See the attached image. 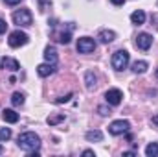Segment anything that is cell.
I'll list each match as a JSON object with an SVG mask.
<instances>
[{"mask_svg":"<svg viewBox=\"0 0 158 157\" xmlns=\"http://www.w3.org/2000/svg\"><path fill=\"white\" fill-rule=\"evenodd\" d=\"M7 43H9L11 48H20V46H24V44L30 43V37H28V34H24V32H20V30H15V32L9 34Z\"/></svg>","mask_w":158,"mask_h":157,"instance_id":"4","label":"cell"},{"mask_svg":"<svg viewBox=\"0 0 158 157\" xmlns=\"http://www.w3.org/2000/svg\"><path fill=\"white\" fill-rule=\"evenodd\" d=\"M151 44H153V35H149V34H140L136 37V48H140V50H149Z\"/></svg>","mask_w":158,"mask_h":157,"instance_id":"8","label":"cell"},{"mask_svg":"<svg viewBox=\"0 0 158 157\" xmlns=\"http://www.w3.org/2000/svg\"><path fill=\"white\" fill-rule=\"evenodd\" d=\"M123 155H127V157H132V155H134V152H123Z\"/></svg>","mask_w":158,"mask_h":157,"instance_id":"30","label":"cell"},{"mask_svg":"<svg viewBox=\"0 0 158 157\" xmlns=\"http://www.w3.org/2000/svg\"><path fill=\"white\" fill-rule=\"evenodd\" d=\"M114 6H121V4H125V0H110Z\"/></svg>","mask_w":158,"mask_h":157,"instance_id":"29","label":"cell"},{"mask_svg":"<svg viewBox=\"0 0 158 157\" xmlns=\"http://www.w3.org/2000/svg\"><path fill=\"white\" fill-rule=\"evenodd\" d=\"M151 124H153L155 128H158V115H155V117L151 118Z\"/></svg>","mask_w":158,"mask_h":157,"instance_id":"27","label":"cell"},{"mask_svg":"<svg viewBox=\"0 0 158 157\" xmlns=\"http://www.w3.org/2000/svg\"><path fill=\"white\" fill-rule=\"evenodd\" d=\"M64 113H59V115H52V117H48V124L50 126H55V124H59V122H63L64 120Z\"/></svg>","mask_w":158,"mask_h":157,"instance_id":"21","label":"cell"},{"mask_svg":"<svg viewBox=\"0 0 158 157\" xmlns=\"http://www.w3.org/2000/svg\"><path fill=\"white\" fill-rule=\"evenodd\" d=\"M13 22H15L17 26H22V28L31 26V24H33V15H31V11H30L28 7L17 9V11L13 13Z\"/></svg>","mask_w":158,"mask_h":157,"instance_id":"2","label":"cell"},{"mask_svg":"<svg viewBox=\"0 0 158 157\" xmlns=\"http://www.w3.org/2000/svg\"><path fill=\"white\" fill-rule=\"evenodd\" d=\"M98 39L101 41L103 44H109V43H112V41L116 39V34L112 30H101L99 35H98Z\"/></svg>","mask_w":158,"mask_h":157,"instance_id":"11","label":"cell"},{"mask_svg":"<svg viewBox=\"0 0 158 157\" xmlns=\"http://www.w3.org/2000/svg\"><path fill=\"white\" fill-rule=\"evenodd\" d=\"M83 155H86V157H92V155H94V152H92V150H85V152H83Z\"/></svg>","mask_w":158,"mask_h":157,"instance_id":"28","label":"cell"},{"mask_svg":"<svg viewBox=\"0 0 158 157\" xmlns=\"http://www.w3.org/2000/svg\"><path fill=\"white\" fill-rule=\"evenodd\" d=\"M0 67L6 69V70H9V72H17V70L20 69V65H19V61H17L15 57H2Z\"/></svg>","mask_w":158,"mask_h":157,"instance_id":"9","label":"cell"},{"mask_svg":"<svg viewBox=\"0 0 158 157\" xmlns=\"http://www.w3.org/2000/svg\"><path fill=\"white\" fill-rule=\"evenodd\" d=\"M2 118L7 124H15V122H19V113H15L13 109H4L2 111Z\"/></svg>","mask_w":158,"mask_h":157,"instance_id":"13","label":"cell"},{"mask_svg":"<svg viewBox=\"0 0 158 157\" xmlns=\"http://www.w3.org/2000/svg\"><path fill=\"white\" fill-rule=\"evenodd\" d=\"M105 100H107L109 105H119L121 100H123V92L119 89H109L105 92Z\"/></svg>","mask_w":158,"mask_h":157,"instance_id":"7","label":"cell"},{"mask_svg":"<svg viewBox=\"0 0 158 157\" xmlns=\"http://www.w3.org/2000/svg\"><path fill=\"white\" fill-rule=\"evenodd\" d=\"M44 59L46 63H57V50L53 46H46L44 50Z\"/></svg>","mask_w":158,"mask_h":157,"instance_id":"15","label":"cell"},{"mask_svg":"<svg viewBox=\"0 0 158 157\" xmlns=\"http://www.w3.org/2000/svg\"><path fill=\"white\" fill-rule=\"evenodd\" d=\"M131 22H132V24H136V26H142V24L145 22V13H143L142 9L132 11V13H131Z\"/></svg>","mask_w":158,"mask_h":157,"instance_id":"12","label":"cell"},{"mask_svg":"<svg viewBox=\"0 0 158 157\" xmlns=\"http://www.w3.org/2000/svg\"><path fill=\"white\" fill-rule=\"evenodd\" d=\"M147 61H134L132 63V72L134 74H143L145 70H147Z\"/></svg>","mask_w":158,"mask_h":157,"instance_id":"17","label":"cell"},{"mask_svg":"<svg viewBox=\"0 0 158 157\" xmlns=\"http://www.w3.org/2000/svg\"><path fill=\"white\" fill-rule=\"evenodd\" d=\"M11 104H13L15 107L24 105V94H22V92H13V96H11Z\"/></svg>","mask_w":158,"mask_h":157,"instance_id":"18","label":"cell"},{"mask_svg":"<svg viewBox=\"0 0 158 157\" xmlns=\"http://www.w3.org/2000/svg\"><path fill=\"white\" fill-rule=\"evenodd\" d=\"M96 81H98V78H96V74H94L92 70H86V72H85V85H86L88 91H92V89L96 87Z\"/></svg>","mask_w":158,"mask_h":157,"instance_id":"16","label":"cell"},{"mask_svg":"<svg viewBox=\"0 0 158 157\" xmlns=\"http://www.w3.org/2000/svg\"><path fill=\"white\" fill-rule=\"evenodd\" d=\"M72 98V94H66V96H63V98H57V104H63V102H68Z\"/></svg>","mask_w":158,"mask_h":157,"instance_id":"25","label":"cell"},{"mask_svg":"<svg viewBox=\"0 0 158 157\" xmlns=\"http://www.w3.org/2000/svg\"><path fill=\"white\" fill-rule=\"evenodd\" d=\"M145 155L147 157H158V142H151L145 148Z\"/></svg>","mask_w":158,"mask_h":157,"instance_id":"19","label":"cell"},{"mask_svg":"<svg viewBox=\"0 0 158 157\" xmlns=\"http://www.w3.org/2000/svg\"><path fill=\"white\" fill-rule=\"evenodd\" d=\"M98 113H99L101 117H107V115H110V109H109L107 105H99V107H98Z\"/></svg>","mask_w":158,"mask_h":157,"instance_id":"23","label":"cell"},{"mask_svg":"<svg viewBox=\"0 0 158 157\" xmlns=\"http://www.w3.org/2000/svg\"><path fill=\"white\" fill-rule=\"evenodd\" d=\"M4 2H6L7 6H17V4H20L22 0H4Z\"/></svg>","mask_w":158,"mask_h":157,"instance_id":"26","label":"cell"},{"mask_svg":"<svg viewBox=\"0 0 158 157\" xmlns=\"http://www.w3.org/2000/svg\"><path fill=\"white\" fill-rule=\"evenodd\" d=\"M129 61H131V57H129V52L127 50H118V52H114L112 54V69L114 70H125L127 69V65H129Z\"/></svg>","mask_w":158,"mask_h":157,"instance_id":"3","label":"cell"},{"mask_svg":"<svg viewBox=\"0 0 158 157\" xmlns=\"http://www.w3.org/2000/svg\"><path fill=\"white\" fill-rule=\"evenodd\" d=\"M96 50V41L92 37H81L77 41V52L79 54H92Z\"/></svg>","mask_w":158,"mask_h":157,"instance_id":"6","label":"cell"},{"mask_svg":"<svg viewBox=\"0 0 158 157\" xmlns=\"http://www.w3.org/2000/svg\"><path fill=\"white\" fill-rule=\"evenodd\" d=\"M55 70H57V69H55V63H42V65H39V67H37V74H39L40 78L52 76Z\"/></svg>","mask_w":158,"mask_h":157,"instance_id":"10","label":"cell"},{"mask_svg":"<svg viewBox=\"0 0 158 157\" xmlns=\"http://www.w3.org/2000/svg\"><path fill=\"white\" fill-rule=\"evenodd\" d=\"M6 30H7V24L4 19H0V34H6Z\"/></svg>","mask_w":158,"mask_h":157,"instance_id":"24","label":"cell"},{"mask_svg":"<svg viewBox=\"0 0 158 157\" xmlns=\"http://www.w3.org/2000/svg\"><path fill=\"white\" fill-rule=\"evenodd\" d=\"M2 154H4V146L0 144V155H2Z\"/></svg>","mask_w":158,"mask_h":157,"instance_id":"31","label":"cell"},{"mask_svg":"<svg viewBox=\"0 0 158 157\" xmlns=\"http://www.w3.org/2000/svg\"><path fill=\"white\" fill-rule=\"evenodd\" d=\"M129 129H131V122H129V120H123V118L114 120V122L109 126V133H110V135H123V133H127Z\"/></svg>","mask_w":158,"mask_h":157,"instance_id":"5","label":"cell"},{"mask_svg":"<svg viewBox=\"0 0 158 157\" xmlns=\"http://www.w3.org/2000/svg\"><path fill=\"white\" fill-rule=\"evenodd\" d=\"M11 139V129L9 128H2L0 129V141L4 142V141H9Z\"/></svg>","mask_w":158,"mask_h":157,"instance_id":"22","label":"cell"},{"mask_svg":"<svg viewBox=\"0 0 158 157\" xmlns=\"http://www.w3.org/2000/svg\"><path fill=\"white\" fill-rule=\"evenodd\" d=\"M17 144H19V148H20V150H24V152L31 154V152H39L40 139H39V135H37V133H33V131H24V133H20V135H19Z\"/></svg>","mask_w":158,"mask_h":157,"instance_id":"1","label":"cell"},{"mask_svg":"<svg viewBox=\"0 0 158 157\" xmlns=\"http://www.w3.org/2000/svg\"><path fill=\"white\" fill-rule=\"evenodd\" d=\"M156 78H158V69H156Z\"/></svg>","mask_w":158,"mask_h":157,"instance_id":"32","label":"cell"},{"mask_svg":"<svg viewBox=\"0 0 158 157\" xmlns=\"http://www.w3.org/2000/svg\"><path fill=\"white\" fill-rule=\"evenodd\" d=\"M53 37L59 41V43H63V44H68L70 43V34H64V32H55Z\"/></svg>","mask_w":158,"mask_h":157,"instance_id":"20","label":"cell"},{"mask_svg":"<svg viewBox=\"0 0 158 157\" xmlns=\"http://www.w3.org/2000/svg\"><path fill=\"white\" fill-rule=\"evenodd\" d=\"M85 139H86L88 142H101V141H103V133H101L99 129H92V131H86Z\"/></svg>","mask_w":158,"mask_h":157,"instance_id":"14","label":"cell"}]
</instances>
